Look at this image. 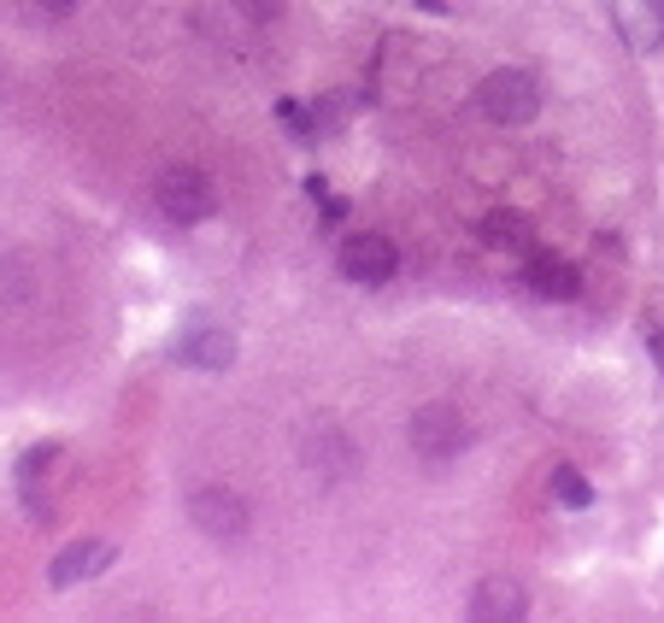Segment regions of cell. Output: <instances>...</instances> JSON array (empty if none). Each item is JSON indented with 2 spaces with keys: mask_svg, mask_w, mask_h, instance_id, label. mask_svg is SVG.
Instances as JSON below:
<instances>
[{
  "mask_svg": "<svg viewBox=\"0 0 664 623\" xmlns=\"http://www.w3.org/2000/svg\"><path fill=\"white\" fill-rule=\"evenodd\" d=\"M476 112H483L488 124L517 129V124H529L541 112V83L529 77V71H517V65L488 71V77L476 83Z\"/></svg>",
  "mask_w": 664,
  "mask_h": 623,
  "instance_id": "6da1fadb",
  "label": "cell"
},
{
  "mask_svg": "<svg viewBox=\"0 0 664 623\" xmlns=\"http://www.w3.org/2000/svg\"><path fill=\"white\" fill-rule=\"evenodd\" d=\"M153 200L171 224H206L218 212V188H212V177L200 165H165L153 183Z\"/></svg>",
  "mask_w": 664,
  "mask_h": 623,
  "instance_id": "7a4b0ae2",
  "label": "cell"
},
{
  "mask_svg": "<svg viewBox=\"0 0 664 623\" xmlns=\"http://www.w3.org/2000/svg\"><path fill=\"white\" fill-rule=\"evenodd\" d=\"M471 447V429H465V412L447 400H429L412 412V453L424 459V465H447V459H459Z\"/></svg>",
  "mask_w": 664,
  "mask_h": 623,
  "instance_id": "3957f363",
  "label": "cell"
},
{
  "mask_svg": "<svg viewBox=\"0 0 664 623\" xmlns=\"http://www.w3.org/2000/svg\"><path fill=\"white\" fill-rule=\"evenodd\" d=\"M189 524L200 535H212V541H241L253 524V506L229 483H200V488H189Z\"/></svg>",
  "mask_w": 664,
  "mask_h": 623,
  "instance_id": "277c9868",
  "label": "cell"
},
{
  "mask_svg": "<svg viewBox=\"0 0 664 623\" xmlns=\"http://www.w3.org/2000/svg\"><path fill=\"white\" fill-rule=\"evenodd\" d=\"M394 265H400L394 241L377 236V229H365V236H348V241H341V277H353V283H365V288L388 283V277H394Z\"/></svg>",
  "mask_w": 664,
  "mask_h": 623,
  "instance_id": "5b68a950",
  "label": "cell"
},
{
  "mask_svg": "<svg viewBox=\"0 0 664 623\" xmlns=\"http://www.w3.org/2000/svg\"><path fill=\"white\" fill-rule=\"evenodd\" d=\"M112 559H118V547L100 541V535H77L71 547H60V559H53L48 583L53 588H71V583H89V576L112 571Z\"/></svg>",
  "mask_w": 664,
  "mask_h": 623,
  "instance_id": "8992f818",
  "label": "cell"
},
{
  "mask_svg": "<svg viewBox=\"0 0 664 623\" xmlns=\"http://www.w3.org/2000/svg\"><path fill=\"white\" fill-rule=\"evenodd\" d=\"M300 459L324 476V483H336V476H348L353 465H359V447L341 436L336 424H312L306 429V441H300Z\"/></svg>",
  "mask_w": 664,
  "mask_h": 623,
  "instance_id": "52a82bcc",
  "label": "cell"
},
{
  "mask_svg": "<svg viewBox=\"0 0 664 623\" xmlns=\"http://www.w3.org/2000/svg\"><path fill=\"white\" fill-rule=\"evenodd\" d=\"M60 459H65L60 441H41V447H30V453L18 459V495H24V506H30L36 518H53L48 483H53V471H60Z\"/></svg>",
  "mask_w": 664,
  "mask_h": 623,
  "instance_id": "ba28073f",
  "label": "cell"
},
{
  "mask_svg": "<svg viewBox=\"0 0 664 623\" xmlns=\"http://www.w3.org/2000/svg\"><path fill=\"white\" fill-rule=\"evenodd\" d=\"M177 359L195 365V371H229L236 365V336L218 329V324H189L177 336Z\"/></svg>",
  "mask_w": 664,
  "mask_h": 623,
  "instance_id": "9c48e42d",
  "label": "cell"
},
{
  "mask_svg": "<svg viewBox=\"0 0 664 623\" xmlns=\"http://www.w3.org/2000/svg\"><path fill=\"white\" fill-rule=\"evenodd\" d=\"M529 612V588L517 583V576H483V583L471 588V618H524Z\"/></svg>",
  "mask_w": 664,
  "mask_h": 623,
  "instance_id": "30bf717a",
  "label": "cell"
},
{
  "mask_svg": "<svg viewBox=\"0 0 664 623\" xmlns=\"http://www.w3.org/2000/svg\"><path fill=\"white\" fill-rule=\"evenodd\" d=\"M524 283H529V295H541V300H576V288H582L576 265H565V259H553V253H529Z\"/></svg>",
  "mask_w": 664,
  "mask_h": 623,
  "instance_id": "8fae6325",
  "label": "cell"
},
{
  "mask_svg": "<svg viewBox=\"0 0 664 623\" xmlns=\"http://www.w3.org/2000/svg\"><path fill=\"white\" fill-rule=\"evenodd\" d=\"M624 30L635 41V53H659L664 48V0H624Z\"/></svg>",
  "mask_w": 664,
  "mask_h": 623,
  "instance_id": "7c38bea8",
  "label": "cell"
},
{
  "mask_svg": "<svg viewBox=\"0 0 664 623\" xmlns=\"http://www.w3.org/2000/svg\"><path fill=\"white\" fill-rule=\"evenodd\" d=\"M483 241L500 253H536V229H529L524 212H488L483 219Z\"/></svg>",
  "mask_w": 664,
  "mask_h": 623,
  "instance_id": "4fadbf2b",
  "label": "cell"
},
{
  "mask_svg": "<svg viewBox=\"0 0 664 623\" xmlns=\"http://www.w3.org/2000/svg\"><path fill=\"white\" fill-rule=\"evenodd\" d=\"M547 488H553L559 506H571V512H582V506H594V483H588L576 465H553L547 471Z\"/></svg>",
  "mask_w": 664,
  "mask_h": 623,
  "instance_id": "5bb4252c",
  "label": "cell"
},
{
  "mask_svg": "<svg viewBox=\"0 0 664 623\" xmlns=\"http://www.w3.org/2000/svg\"><path fill=\"white\" fill-rule=\"evenodd\" d=\"M283 7H288V0H236V12H241L248 24H277Z\"/></svg>",
  "mask_w": 664,
  "mask_h": 623,
  "instance_id": "9a60e30c",
  "label": "cell"
},
{
  "mask_svg": "<svg viewBox=\"0 0 664 623\" xmlns=\"http://www.w3.org/2000/svg\"><path fill=\"white\" fill-rule=\"evenodd\" d=\"M647 347H653V365H659V376H664V324H653V341H647Z\"/></svg>",
  "mask_w": 664,
  "mask_h": 623,
  "instance_id": "2e32d148",
  "label": "cell"
},
{
  "mask_svg": "<svg viewBox=\"0 0 664 623\" xmlns=\"http://www.w3.org/2000/svg\"><path fill=\"white\" fill-rule=\"evenodd\" d=\"M41 12H53V18H65V12H77V0H36Z\"/></svg>",
  "mask_w": 664,
  "mask_h": 623,
  "instance_id": "e0dca14e",
  "label": "cell"
}]
</instances>
